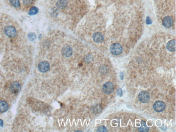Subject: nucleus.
<instances>
[{
	"mask_svg": "<svg viewBox=\"0 0 176 132\" xmlns=\"http://www.w3.org/2000/svg\"><path fill=\"white\" fill-rule=\"evenodd\" d=\"M146 23L148 25H150V24L152 23V21L151 20V19L150 18V17H147V19H146Z\"/></svg>",
	"mask_w": 176,
	"mask_h": 132,
	"instance_id": "obj_20",
	"label": "nucleus"
},
{
	"mask_svg": "<svg viewBox=\"0 0 176 132\" xmlns=\"http://www.w3.org/2000/svg\"><path fill=\"white\" fill-rule=\"evenodd\" d=\"M9 106L7 102L5 101H2L0 102V112L4 113L8 109Z\"/></svg>",
	"mask_w": 176,
	"mask_h": 132,
	"instance_id": "obj_11",
	"label": "nucleus"
},
{
	"mask_svg": "<svg viewBox=\"0 0 176 132\" xmlns=\"http://www.w3.org/2000/svg\"><path fill=\"white\" fill-rule=\"evenodd\" d=\"M3 121L2 120H0V126H3Z\"/></svg>",
	"mask_w": 176,
	"mask_h": 132,
	"instance_id": "obj_21",
	"label": "nucleus"
},
{
	"mask_svg": "<svg viewBox=\"0 0 176 132\" xmlns=\"http://www.w3.org/2000/svg\"><path fill=\"white\" fill-rule=\"evenodd\" d=\"M102 91L106 94H109L114 91V85L112 82H106L102 87Z\"/></svg>",
	"mask_w": 176,
	"mask_h": 132,
	"instance_id": "obj_3",
	"label": "nucleus"
},
{
	"mask_svg": "<svg viewBox=\"0 0 176 132\" xmlns=\"http://www.w3.org/2000/svg\"><path fill=\"white\" fill-rule=\"evenodd\" d=\"M10 2L12 5L15 8H19L20 7V2L19 0H10Z\"/></svg>",
	"mask_w": 176,
	"mask_h": 132,
	"instance_id": "obj_15",
	"label": "nucleus"
},
{
	"mask_svg": "<svg viewBox=\"0 0 176 132\" xmlns=\"http://www.w3.org/2000/svg\"><path fill=\"white\" fill-rule=\"evenodd\" d=\"M111 53L114 55H118L122 53L123 48L119 43H114L110 47Z\"/></svg>",
	"mask_w": 176,
	"mask_h": 132,
	"instance_id": "obj_1",
	"label": "nucleus"
},
{
	"mask_svg": "<svg viewBox=\"0 0 176 132\" xmlns=\"http://www.w3.org/2000/svg\"><path fill=\"white\" fill-rule=\"evenodd\" d=\"M39 12V9L36 7H33L31 8L29 11V15H36Z\"/></svg>",
	"mask_w": 176,
	"mask_h": 132,
	"instance_id": "obj_14",
	"label": "nucleus"
},
{
	"mask_svg": "<svg viewBox=\"0 0 176 132\" xmlns=\"http://www.w3.org/2000/svg\"><path fill=\"white\" fill-rule=\"evenodd\" d=\"M149 130V128L146 126V123L145 121H141V126L139 128V130L141 132H146Z\"/></svg>",
	"mask_w": 176,
	"mask_h": 132,
	"instance_id": "obj_12",
	"label": "nucleus"
},
{
	"mask_svg": "<svg viewBox=\"0 0 176 132\" xmlns=\"http://www.w3.org/2000/svg\"><path fill=\"white\" fill-rule=\"evenodd\" d=\"M50 65L49 63L46 61L41 62L38 65V69L42 73H46L49 70Z\"/></svg>",
	"mask_w": 176,
	"mask_h": 132,
	"instance_id": "obj_4",
	"label": "nucleus"
},
{
	"mask_svg": "<svg viewBox=\"0 0 176 132\" xmlns=\"http://www.w3.org/2000/svg\"><path fill=\"white\" fill-rule=\"evenodd\" d=\"M153 108L157 112H163L165 108V103L163 101H158L154 103Z\"/></svg>",
	"mask_w": 176,
	"mask_h": 132,
	"instance_id": "obj_6",
	"label": "nucleus"
},
{
	"mask_svg": "<svg viewBox=\"0 0 176 132\" xmlns=\"http://www.w3.org/2000/svg\"><path fill=\"white\" fill-rule=\"evenodd\" d=\"M97 131H100V132H106V131H107V128H106L105 127L102 126L99 127L98 128Z\"/></svg>",
	"mask_w": 176,
	"mask_h": 132,
	"instance_id": "obj_17",
	"label": "nucleus"
},
{
	"mask_svg": "<svg viewBox=\"0 0 176 132\" xmlns=\"http://www.w3.org/2000/svg\"><path fill=\"white\" fill-rule=\"evenodd\" d=\"M28 39L30 40V41H34V40H35L36 39V35L35 33H30L28 35Z\"/></svg>",
	"mask_w": 176,
	"mask_h": 132,
	"instance_id": "obj_16",
	"label": "nucleus"
},
{
	"mask_svg": "<svg viewBox=\"0 0 176 132\" xmlns=\"http://www.w3.org/2000/svg\"><path fill=\"white\" fill-rule=\"evenodd\" d=\"M93 38L95 42L97 43L102 42L103 39H104L103 35L100 33H95L93 35Z\"/></svg>",
	"mask_w": 176,
	"mask_h": 132,
	"instance_id": "obj_8",
	"label": "nucleus"
},
{
	"mask_svg": "<svg viewBox=\"0 0 176 132\" xmlns=\"http://www.w3.org/2000/svg\"><path fill=\"white\" fill-rule=\"evenodd\" d=\"M117 94H118V95H119L120 96H122L123 95V91L121 88H119L118 91H117Z\"/></svg>",
	"mask_w": 176,
	"mask_h": 132,
	"instance_id": "obj_19",
	"label": "nucleus"
},
{
	"mask_svg": "<svg viewBox=\"0 0 176 132\" xmlns=\"http://www.w3.org/2000/svg\"><path fill=\"white\" fill-rule=\"evenodd\" d=\"M138 98L140 102L142 103H147L149 101L150 96L148 92L146 91H142L139 93Z\"/></svg>",
	"mask_w": 176,
	"mask_h": 132,
	"instance_id": "obj_5",
	"label": "nucleus"
},
{
	"mask_svg": "<svg viewBox=\"0 0 176 132\" xmlns=\"http://www.w3.org/2000/svg\"><path fill=\"white\" fill-rule=\"evenodd\" d=\"M167 49L171 51H174L175 50V41L174 40H171L167 44Z\"/></svg>",
	"mask_w": 176,
	"mask_h": 132,
	"instance_id": "obj_10",
	"label": "nucleus"
},
{
	"mask_svg": "<svg viewBox=\"0 0 176 132\" xmlns=\"http://www.w3.org/2000/svg\"><path fill=\"white\" fill-rule=\"evenodd\" d=\"M21 89V87L18 82H14L10 86V90L13 93H18Z\"/></svg>",
	"mask_w": 176,
	"mask_h": 132,
	"instance_id": "obj_9",
	"label": "nucleus"
},
{
	"mask_svg": "<svg viewBox=\"0 0 176 132\" xmlns=\"http://www.w3.org/2000/svg\"><path fill=\"white\" fill-rule=\"evenodd\" d=\"M173 19L170 16H166L163 20V25L166 28H170L173 25Z\"/></svg>",
	"mask_w": 176,
	"mask_h": 132,
	"instance_id": "obj_7",
	"label": "nucleus"
},
{
	"mask_svg": "<svg viewBox=\"0 0 176 132\" xmlns=\"http://www.w3.org/2000/svg\"><path fill=\"white\" fill-rule=\"evenodd\" d=\"M34 0H23V3L24 4H25L26 5H29L33 2Z\"/></svg>",
	"mask_w": 176,
	"mask_h": 132,
	"instance_id": "obj_18",
	"label": "nucleus"
},
{
	"mask_svg": "<svg viewBox=\"0 0 176 132\" xmlns=\"http://www.w3.org/2000/svg\"><path fill=\"white\" fill-rule=\"evenodd\" d=\"M63 54L66 57L70 56L72 54V50L70 47H66L64 49Z\"/></svg>",
	"mask_w": 176,
	"mask_h": 132,
	"instance_id": "obj_13",
	"label": "nucleus"
},
{
	"mask_svg": "<svg viewBox=\"0 0 176 132\" xmlns=\"http://www.w3.org/2000/svg\"><path fill=\"white\" fill-rule=\"evenodd\" d=\"M5 33L7 36L10 37H14L16 36L17 35L16 30L14 27L13 26H7L5 28Z\"/></svg>",
	"mask_w": 176,
	"mask_h": 132,
	"instance_id": "obj_2",
	"label": "nucleus"
}]
</instances>
